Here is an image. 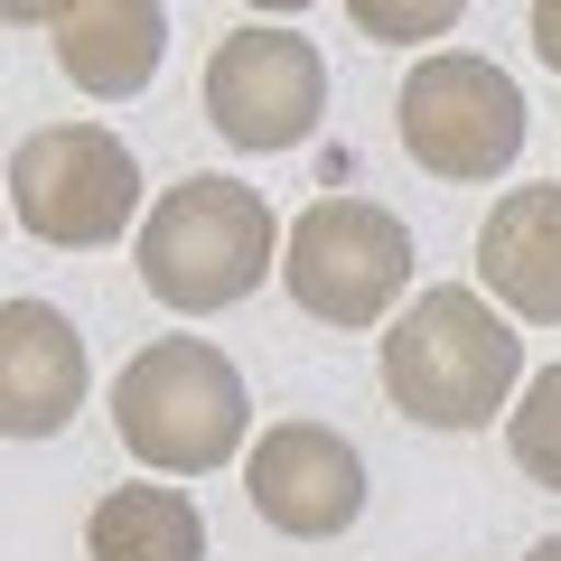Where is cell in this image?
<instances>
[{"label":"cell","instance_id":"1","mask_svg":"<svg viewBox=\"0 0 561 561\" xmlns=\"http://www.w3.org/2000/svg\"><path fill=\"white\" fill-rule=\"evenodd\" d=\"M383 393L421 431H486L524 393V337L486 290H412L383 328Z\"/></svg>","mask_w":561,"mask_h":561},{"label":"cell","instance_id":"2","mask_svg":"<svg viewBox=\"0 0 561 561\" xmlns=\"http://www.w3.org/2000/svg\"><path fill=\"white\" fill-rule=\"evenodd\" d=\"M140 290L179 319H216V309L253 300L262 272H280V216L262 187L243 179H179L140 216Z\"/></svg>","mask_w":561,"mask_h":561},{"label":"cell","instance_id":"3","mask_svg":"<svg viewBox=\"0 0 561 561\" xmlns=\"http://www.w3.org/2000/svg\"><path fill=\"white\" fill-rule=\"evenodd\" d=\"M113 431L150 478H206L243 449L253 393L216 337H160L113 375Z\"/></svg>","mask_w":561,"mask_h":561},{"label":"cell","instance_id":"4","mask_svg":"<svg viewBox=\"0 0 561 561\" xmlns=\"http://www.w3.org/2000/svg\"><path fill=\"white\" fill-rule=\"evenodd\" d=\"M10 216L57 253H94L140 225V160L103 122H47L10 150Z\"/></svg>","mask_w":561,"mask_h":561},{"label":"cell","instance_id":"5","mask_svg":"<svg viewBox=\"0 0 561 561\" xmlns=\"http://www.w3.org/2000/svg\"><path fill=\"white\" fill-rule=\"evenodd\" d=\"M393 131L431 179L486 187L524 160V84L496 57H421L393 94Z\"/></svg>","mask_w":561,"mask_h":561},{"label":"cell","instance_id":"6","mask_svg":"<svg viewBox=\"0 0 561 561\" xmlns=\"http://www.w3.org/2000/svg\"><path fill=\"white\" fill-rule=\"evenodd\" d=\"M280 280L328 328H383V309L412 290V225L375 197H319L280 234Z\"/></svg>","mask_w":561,"mask_h":561},{"label":"cell","instance_id":"7","mask_svg":"<svg viewBox=\"0 0 561 561\" xmlns=\"http://www.w3.org/2000/svg\"><path fill=\"white\" fill-rule=\"evenodd\" d=\"M328 113V57L300 28H234V38L206 57V122L234 150H300Z\"/></svg>","mask_w":561,"mask_h":561},{"label":"cell","instance_id":"8","mask_svg":"<svg viewBox=\"0 0 561 561\" xmlns=\"http://www.w3.org/2000/svg\"><path fill=\"white\" fill-rule=\"evenodd\" d=\"M365 449L328 421H272L253 449H243V496L272 534L290 542H337L365 515Z\"/></svg>","mask_w":561,"mask_h":561},{"label":"cell","instance_id":"9","mask_svg":"<svg viewBox=\"0 0 561 561\" xmlns=\"http://www.w3.org/2000/svg\"><path fill=\"white\" fill-rule=\"evenodd\" d=\"M84 328L57 300H0V440H57L84 412Z\"/></svg>","mask_w":561,"mask_h":561},{"label":"cell","instance_id":"10","mask_svg":"<svg viewBox=\"0 0 561 561\" xmlns=\"http://www.w3.org/2000/svg\"><path fill=\"white\" fill-rule=\"evenodd\" d=\"M478 280L486 300L534 328H561V187H505L478 225Z\"/></svg>","mask_w":561,"mask_h":561},{"label":"cell","instance_id":"11","mask_svg":"<svg viewBox=\"0 0 561 561\" xmlns=\"http://www.w3.org/2000/svg\"><path fill=\"white\" fill-rule=\"evenodd\" d=\"M160 57H169V10L160 0H76L57 28V66L76 94L94 103H131L160 84Z\"/></svg>","mask_w":561,"mask_h":561},{"label":"cell","instance_id":"12","mask_svg":"<svg viewBox=\"0 0 561 561\" xmlns=\"http://www.w3.org/2000/svg\"><path fill=\"white\" fill-rule=\"evenodd\" d=\"M84 552L94 561H206V515L179 486H113L84 515Z\"/></svg>","mask_w":561,"mask_h":561},{"label":"cell","instance_id":"13","mask_svg":"<svg viewBox=\"0 0 561 561\" xmlns=\"http://www.w3.org/2000/svg\"><path fill=\"white\" fill-rule=\"evenodd\" d=\"M505 449H515V468L534 486L561 496V365H542V375L515 393V412H505Z\"/></svg>","mask_w":561,"mask_h":561},{"label":"cell","instance_id":"14","mask_svg":"<svg viewBox=\"0 0 561 561\" xmlns=\"http://www.w3.org/2000/svg\"><path fill=\"white\" fill-rule=\"evenodd\" d=\"M468 0H346V20L365 28L375 47H421V38H449Z\"/></svg>","mask_w":561,"mask_h":561},{"label":"cell","instance_id":"15","mask_svg":"<svg viewBox=\"0 0 561 561\" xmlns=\"http://www.w3.org/2000/svg\"><path fill=\"white\" fill-rule=\"evenodd\" d=\"M66 10H76V0H0L10 28H66Z\"/></svg>","mask_w":561,"mask_h":561},{"label":"cell","instance_id":"16","mask_svg":"<svg viewBox=\"0 0 561 561\" xmlns=\"http://www.w3.org/2000/svg\"><path fill=\"white\" fill-rule=\"evenodd\" d=\"M534 57L561 76V0H534Z\"/></svg>","mask_w":561,"mask_h":561},{"label":"cell","instance_id":"17","mask_svg":"<svg viewBox=\"0 0 561 561\" xmlns=\"http://www.w3.org/2000/svg\"><path fill=\"white\" fill-rule=\"evenodd\" d=\"M262 20H290V10H319V0H253Z\"/></svg>","mask_w":561,"mask_h":561},{"label":"cell","instance_id":"18","mask_svg":"<svg viewBox=\"0 0 561 561\" xmlns=\"http://www.w3.org/2000/svg\"><path fill=\"white\" fill-rule=\"evenodd\" d=\"M524 561H561V534H542V542H534V552H524Z\"/></svg>","mask_w":561,"mask_h":561},{"label":"cell","instance_id":"19","mask_svg":"<svg viewBox=\"0 0 561 561\" xmlns=\"http://www.w3.org/2000/svg\"><path fill=\"white\" fill-rule=\"evenodd\" d=\"M0 225H10V187H0Z\"/></svg>","mask_w":561,"mask_h":561}]
</instances>
